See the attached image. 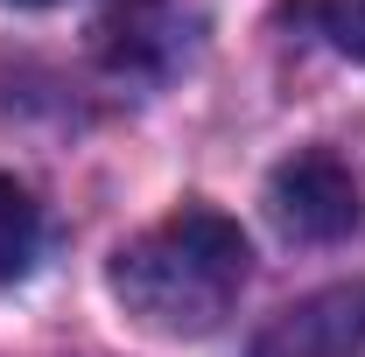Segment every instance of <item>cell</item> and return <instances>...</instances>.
I'll return each mask as SVG.
<instances>
[{"instance_id": "1", "label": "cell", "mask_w": 365, "mask_h": 357, "mask_svg": "<svg viewBox=\"0 0 365 357\" xmlns=\"http://www.w3.org/2000/svg\"><path fill=\"white\" fill-rule=\"evenodd\" d=\"M246 267H253L246 231L225 211L190 203L176 218H162L155 231L127 238L113 252V267H106V287H113V302L134 315L140 329H155V336H204L239 302Z\"/></svg>"}, {"instance_id": "2", "label": "cell", "mask_w": 365, "mask_h": 357, "mask_svg": "<svg viewBox=\"0 0 365 357\" xmlns=\"http://www.w3.org/2000/svg\"><path fill=\"white\" fill-rule=\"evenodd\" d=\"M267 218L295 238V245H337L351 238L365 218L359 176L330 154V147H302L267 176Z\"/></svg>"}, {"instance_id": "3", "label": "cell", "mask_w": 365, "mask_h": 357, "mask_svg": "<svg viewBox=\"0 0 365 357\" xmlns=\"http://www.w3.org/2000/svg\"><path fill=\"white\" fill-rule=\"evenodd\" d=\"M253 357H365V280L281 309L253 336Z\"/></svg>"}, {"instance_id": "4", "label": "cell", "mask_w": 365, "mask_h": 357, "mask_svg": "<svg viewBox=\"0 0 365 357\" xmlns=\"http://www.w3.org/2000/svg\"><path fill=\"white\" fill-rule=\"evenodd\" d=\"M36 252H43V211L29 203V189L14 176H0V287L29 280Z\"/></svg>"}, {"instance_id": "5", "label": "cell", "mask_w": 365, "mask_h": 357, "mask_svg": "<svg viewBox=\"0 0 365 357\" xmlns=\"http://www.w3.org/2000/svg\"><path fill=\"white\" fill-rule=\"evenodd\" d=\"M317 21L351 63H365V0H317Z\"/></svg>"}, {"instance_id": "6", "label": "cell", "mask_w": 365, "mask_h": 357, "mask_svg": "<svg viewBox=\"0 0 365 357\" xmlns=\"http://www.w3.org/2000/svg\"><path fill=\"white\" fill-rule=\"evenodd\" d=\"M14 7H49V0H14Z\"/></svg>"}]
</instances>
